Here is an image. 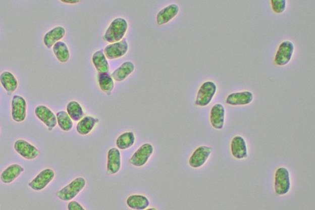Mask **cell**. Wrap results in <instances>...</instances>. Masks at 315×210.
Wrapping results in <instances>:
<instances>
[{"label": "cell", "mask_w": 315, "mask_h": 210, "mask_svg": "<svg viewBox=\"0 0 315 210\" xmlns=\"http://www.w3.org/2000/svg\"><path fill=\"white\" fill-rule=\"evenodd\" d=\"M128 22L123 18L115 19L107 30L103 40L109 43H117L122 40L127 32Z\"/></svg>", "instance_id": "obj_1"}, {"label": "cell", "mask_w": 315, "mask_h": 210, "mask_svg": "<svg viewBox=\"0 0 315 210\" xmlns=\"http://www.w3.org/2000/svg\"><path fill=\"white\" fill-rule=\"evenodd\" d=\"M291 186L290 173L285 167H280L275 175V192L278 195H285L289 192Z\"/></svg>", "instance_id": "obj_2"}, {"label": "cell", "mask_w": 315, "mask_h": 210, "mask_svg": "<svg viewBox=\"0 0 315 210\" xmlns=\"http://www.w3.org/2000/svg\"><path fill=\"white\" fill-rule=\"evenodd\" d=\"M86 186L83 178H76L67 186L57 192L58 197L63 201H70L74 198Z\"/></svg>", "instance_id": "obj_3"}, {"label": "cell", "mask_w": 315, "mask_h": 210, "mask_svg": "<svg viewBox=\"0 0 315 210\" xmlns=\"http://www.w3.org/2000/svg\"><path fill=\"white\" fill-rule=\"evenodd\" d=\"M217 85L212 81L204 82L199 88L196 99V105L206 107L209 105L216 94Z\"/></svg>", "instance_id": "obj_4"}, {"label": "cell", "mask_w": 315, "mask_h": 210, "mask_svg": "<svg viewBox=\"0 0 315 210\" xmlns=\"http://www.w3.org/2000/svg\"><path fill=\"white\" fill-rule=\"evenodd\" d=\"M294 51V45L290 41H285L280 44L275 58V63L277 66H283L291 60Z\"/></svg>", "instance_id": "obj_5"}, {"label": "cell", "mask_w": 315, "mask_h": 210, "mask_svg": "<svg viewBox=\"0 0 315 210\" xmlns=\"http://www.w3.org/2000/svg\"><path fill=\"white\" fill-rule=\"evenodd\" d=\"M153 152V147L150 144H143L129 159V163L135 167H141L147 164Z\"/></svg>", "instance_id": "obj_6"}, {"label": "cell", "mask_w": 315, "mask_h": 210, "mask_svg": "<svg viewBox=\"0 0 315 210\" xmlns=\"http://www.w3.org/2000/svg\"><path fill=\"white\" fill-rule=\"evenodd\" d=\"M212 152V147L204 146V145L197 148L194 151L192 156H190L189 161H188L190 166L193 169H198V168L203 166Z\"/></svg>", "instance_id": "obj_7"}, {"label": "cell", "mask_w": 315, "mask_h": 210, "mask_svg": "<svg viewBox=\"0 0 315 210\" xmlns=\"http://www.w3.org/2000/svg\"><path fill=\"white\" fill-rule=\"evenodd\" d=\"M128 51V44L126 39H123L117 43H112L104 49V55L109 60L122 58Z\"/></svg>", "instance_id": "obj_8"}, {"label": "cell", "mask_w": 315, "mask_h": 210, "mask_svg": "<svg viewBox=\"0 0 315 210\" xmlns=\"http://www.w3.org/2000/svg\"><path fill=\"white\" fill-rule=\"evenodd\" d=\"M55 173L51 169H45L39 173L36 177L30 182L29 186L33 190H41L46 187L54 179Z\"/></svg>", "instance_id": "obj_9"}, {"label": "cell", "mask_w": 315, "mask_h": 210, "mask_svg": "<svg viewBox=\"0 0 315 210\" xmlns=\"http://www.w3.org/2000/svg\"><path fill=\"white\" fill-rule=\"evenodd\" d=\"M27 103L23 97L15 96L12 100V117L15 121L22 122L26 118Z\"/></svg>", "instance_id": "obj_10"}, {"label": "cell", "mask_w": 315, "mask_h": 210, "mask_svg": "<svg viewBox=\"0 0 315 210\" xmlns=\"http://www.w3.org/2000/svg\"><path fill=\"white\" fill-rule=\"evenodd\" d=\"M15 149L22 158L27 160L35 159L39 154L37 148L23 139H19L15 142Z\"/></svg>", "instance_id": "obj_11"}, {"label": "cell", "mask_w": 315, "mask_h": 210, "mask_svg": "<svg viewBox=\"0 0 315 210\" xmlns=\"http://www.w3.org/2000/svg\"><path fill=\"white\" fill-rule=\"evenodd\" d=\"M35 115L51 131L57 125V118L49 108L44 106H39L35 109Z\"/></svg>", "instance_id": "obj_12"}, {"label": "cell", "mask_w": 315, "mask_h": 210, "mask_svg": "<svg viewBox=\"0 0 315 210\" xmlns=\"http://www.w3.org/2000/svg\"><path fill=\"white\" fill-rule=\"evenodd\" d=\"M225 115L226 110L223 105L216 103L213 106L210 113V122L213 128L217 130H222L224 128Z\"/></svg>", "instance_id": "obj_13"}, {"label": "cell", "mask_w": 315, "mask_h": 210, "mask_svg": "<svg viewBox=\"0 0 315 210\" xmlns=\"http://www.w3.org/2000/svg\"><path fill=\"white\" fill-rule=\"evenodd\" d=\"M231 152L233 158L241 160L248 156L247 146L245 140L240 136L233 138L231 142Z\"/></svg>", "instance_id": "obj_14"}, {"label": "cell", "mask_w": 315, "mask_h": 210, "mask_svg": "<svg viewBox=\"0 0 315 210\" xmlns=\"http://www.w3.org/2000/svg\"><path fill=\"white\" fill-rule=\"evenodd\" d=\"M254 96L248 91L233 92L228 96L226 103L230 106H245L252 102Z\"/></svg>", "instance_id": "obj_15"}, {"label": "cell", "mask_w": 315, "mask_h": 210, "mask_svg": "<svg viewBox=\"0 0 315 210\" xmlns=\"http://www.w3.org/2000/svg\"><path fill=\"white\" fill-rule=\"evenodd\" d=\"M120 150L116 148L110 149L108 155V166L107 173L108 175H115L119 172L122 165Z\"/></svg>", "instance_id": "obj_16"}, {"label": "cell", "mask_w": 315, "mask_h": 210, "mask_svg": "<svg viewBox=\"0 0 315 210\" xmlns=\"http://www.w3.org/2000/svg\"><path fill=\"white\" fill-rule=\"evenodd\" d=\"M179 7L176 4L171 5L158 13L156 16L157 23L159 25H163L168 23L169 22L177 15L179 13Z\"/></svg>", "instance_id": "obj_17"}, {"label": "cell", "mask_w": 315, "mask_h": 210, "mask_svg": "<svg viewBox=\"0 0 315 210\" xmlns=\"http://www.w3.org/2000/svg\"><path fill=\"white\" fill-rule=\"evenodd\" d=\"M66 35V30L63 27H56L46 33L43 38V42L47 48L54 46Z\"/></svg>", "instance_id": "obj_18"}, {"label": "cell", "mask_w": 315, "mask_h": 210, "mask_svg": "<svg viewBox=\"0 0 315 210\" xmlns=\"http://www.w3.org/2000/svg\"><path fill=\"white\" fill-rule=\"evenodd\" d=\"M134 64L132 62H125L112 73V77L117 82H122L134 72Z\"/></svg>", "instance_id": "obj_19"}, {"label": "cell", "mask_w": 315, "mask_h": 210, "mask_svg": "<svg viewBox=\"0 0 315 210\" xmlns=\"http://www.w3.org/2000/svg\"><path fill=\"white\" fill-rule=\"evenodd\" d=\"M24 171L23 168L19 165H11L2 173L1 180L3 183L10 184L15 181Z\"/></svg>", "instance_id": "obj_20"}, {"label": "cell", "mask_w": 315, "mask_h": 210, "mask_svg": "<svg viewBox=\"0 0 315 210\" xmlns=\"http://www.w3.org/2000/svg\"><path fill=\"white\" fill-rule=\"evenodd\" d=\"M0 82L9 95L12 94L18 88V80L10 72L2 73V75H0Z\"/></svg>", "instance_id": "obj_21"}, {"label": "cell", "mask_w": 315, "mask_h": 210, "mask_svg": "<svg viewBox=\"0 0 315 210\" xmlns=\"http://www.w3.org/2000/svg\"><path fill=\"white\" fill-rule=\"evenodd\" d=\"M92 63H93L95 69L99 74L108 73L109 71V64L107 60L103 50L95 52L92 57Z\"/></svg>", "instance_id": "obj_22"}, {"label": "cell", "mask_w": 315, "mask_h": 210, "mask_svg": "<svg viewBox=\"0 0 315 210\" xmlns=\"http://www.w3.org/2000/svg\"><path fill=\"white\" fill-rule=\"evenodd\" d=\"M129 208L135 210H143L149 206V200L145 196L134 195L129 196L126 200Z\"/></svg>", "instance_id": "obj_23"}, {"label": "cell", "mask_w": 315, "mask_h": 210, "mask_svg": "<svg viewBox=\"0 0 315 210\" xmlns=\"http://www.w3.org/2000/svg\"><path fill=\"white\" fill-rule=\"evenodd\" d=\"M98 122V120L94 117L90 116L84 117L77 124V132L81 135H86L93 130L95 123Z\"/></svg>", "instance_id": "obj_24"}, {"label": "cell", "mask_w": 315, "mask_h": 210, "mask_svg": "<svg viewBox=\"0 0 315 210\" xmlns=\"http://www.w3.org/2000/svg\"><path fill=\"white\" fill-rule=\"evenodd\" d=\"M53 52L61 63H67L70 58L68 47L63 41H58L53 46Z\"/></svg>", "instance_id": "obj_25"}, {"label": "cell", "mask_w": 315, "mask_h": 210, "mask_svg": "<svg viewBox=\"0 0 315 210\" xmlns=\"http://www.w3.org/2000/svg\"><path fill=\"white\" fill-rule=\"evenodd\" d=\"M135 140L136 138L133 132L125 133L118 137L116 141V145L119 149H128L133 146Z\"/></svg>", "instance_id": "obj_26"}, {"label": "cell", "mask_w": 315, "mask_h": 210, "mask_svg": "<svg viewBox=\"0 0 315 210\" xmlns=\"http://www.w3.org/2000/svg\"><path fill=\"white\" fill-rule=\"evenodd\" d=\"M98 84H99L101 90L109 95L111 94L114 88L113 78L108 73H103V74L98 75Z\"/></svg>", "instance_id": "obj_27"}, {"label": "cell", "mask_w": 315, "mask_h": 210, "mask_svg": "<svg viewBox=\"0 0 315 210\" xmlns=\"http://www.w3.org/2000/svg\"><path fill=\"white\" fill-rule=\"evenodd\" d=\"M67 111L70 118L76 122L81 120L84 116L82 108L80 103L76 101H71L68 103Z\"/></svg>", "instance_id": "obj_28"}, {"label": "cell", "mask_w": 315, "mask_h": 210, "mask_svg": "<svg viewBox=\"0 0 315 210\" xmlns=\"http://www.w3.org/2000/svg\"><path fill=\"white\" fill-rule=\"evenodd\" d=\"M57 121L62 130L64 131H69L72 130L74 123L71 118L66 111H61L56 116Z\"/></svg>", "instance_id": "obj_29"}, {"label": "cell", "mask_w": 315, "mask_h": 210, "mask_svg": "<svg viewBox=\"0 0 315 210\" xmlns=\"http://www.w3.org/2000/svg\"><path fill=\"white\" fill-rule=\"evenodd\" d=\"M286 0H272V10L276 13H283L286 10Z\"/></svg>", "instance_id": "obj_30"}, {"label": "cell", "mask_w": 315, "mask_h": 210, "mask_svg": "<svg viewBox=\"0 0 315 210\" xmlns=\"http://www.w3.org/2000/svg\"><path fill=\"white\" fill-rule=\"evenodd\" d=\"M69 210H85L83 208V207L80 205V203L76 201H72L69 203L68 205Z\"/></svg>", "instance_id": "obj_31"}, {"label": "cell", "mask_w": 315, "mask_h": 210, "mask_svg": "<svg viewBox=\"0 0 315 210\" xmlns=\"http://www.w3.org/2000/svg\"><path fill=\"white\" fill-rule=\"evenodd\" d=\"M62 2L66 3V4H77V3L80 2V1H77V0H72V1H69V0H62Z\"/></svg>", "instance_id": "obj_32"}, {"label": "cell", "mask_w": 315, "mask_h": 210, "mask_svg": "<svg viewBox=\"0 0 315 210\" xmlns=\"http://www.w3.org/2000/svg\"><path fill=\"white\" fill-rule=\"evenodd\" d=\"M145 210H157V209L154 208H148Z\"/></svg>", "instance_id": "obj_33"}]
</instances>
